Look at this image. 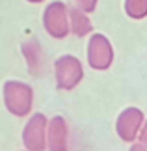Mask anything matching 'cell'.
Listing matches in <instances>:
<instances>
[{"instance_id": "cell-7", "label": "cell", "mask_w": 147, "mask_h": 151, "mask_svg": "<svg viewBox=\"0 0 147 151\" xmlns=\"http://www.w3.org/2000/svg\"><path fill=\"white\" fill-rule=\"evenodd\" d=\"M69 127L62 116H54L47 121V149L49 151H67Z\"/></svg>"}, {"instance_id": "cell-12", "label": "cell", "mask_w": 147, "mask_h": 151, "mask_svg": "<svg viewBox=\"0 0 147 151\" xmlns=\"http://www.w3.org/2000/svg\"><path fill=\"white\" fill-rule=\"evenodd\" d=\"M138 140H140V142H145V144H147V119H143L142 127H140V132H138Z\"/></svg>"}, {"instance_id": "cell-4", "label": "cell", "mask_w": 147, "mask_h": 151, "mask_svg": "<svg viewBox=\"0 0 147 151\" xmlns=\"http://www.w3.org/2000/svg\"><path fill=\"white\" fill-rule=\"evenodd\" d=\"M87 63L95 71H106L114 63V47L104 34H93L87 43Z\"/></svg>"}, {"instance_id": "cell-10", "label": "cell", "mask_w": 147, "mask_h": 151, "mask_svg": "<svg viewBox=\"0 0 147 151\" xmlns=\"http://www.w3.org/2000/svg\"><path fill=\"white\" fill-rule=\"evenodd\" d=\"M125 13L134 21L147 17V0H125Z\"/></svg>"}, {"instance_id": "cell-13", "label": "cell", "mask_w": 147, "mask_h": 151, "mask_svg": "<svg viewBox=\"0 0 147 151\" xmlns=\"http://www.w3.org/2000/svg\"><path fill=\"white\" fill-rule=\"evenodd\" d=\"M131 151H147V144L145 142H132Z\"/></svg>"}, {"instance_id": "cell-2", "label": "cell", "mask_w": 147, "mask_h": 151, "mask_svg": "<svg viewBox=\"0 0 147 151\" xmlns=\"http://www.w3.org/2000/svg\"><path fill=\"white\" fill-rule=\"evenodd\" d=\"M54 78L58 90L69 91L75 90L84 78V67L82 62L73 54H63L54 62Z\"/></svg>"}, {"instance_id": "cell-11", "label": "cell", "mask_w": 147, "mask_h": 151, "mask_svg": "<svg viewBox=\"0 0 147 151\" xmlns=\"http://www.w3.org/2000/svg\"><path fill=\"white\" fill-rule=\"evenodd\" d=\"M76 2V8H80L82 11H86V13H93V11L97 9V2L99 0H75Z\"/></svg>"}, {"instance_id": "cell-5", "label": "cell", "mask_w": 147, "mask_h": 151, "mask_svg": "<svg viewBox=\"0 0 147 151\" xmlns=\"http://www.w3.org/2000/svg\"><path fill=\"white\" fill-rule=\"evenodd\" d=\"M47 116L34 114L22 129V144L28 151H45L47 149Z\"/></svg>"}, {"instance_id": "cell-3", "label": "cell", "mask_w": 147, "mask_h": 151, "mask_svg": "<svg viewBox=\"0 0 147 151\" xmlns=\"http://www.w3.org/2000/svg\"><path fill=\"white\" fill-rule=\"evenodd\" d=\"M43 26L47 34L54 39H63L69 34V13H67V6L56 0L50 2L43 11Z\"/></svg>"}, {"instance_id": "cell-1", "label": "cell", "mask_w": 147, "mask_h": 151, "mask_svg": "<svg viewBox=\"0 0 147 151\" xmlns=\"http://www.w3.org/2000/svg\"><path fill=\"white\" fill-rule=\"evenodd\" d=\"M4 106L17 118H26L34 106V90L21 80H8L2 88Z\"/></svg>"}, {"instance_id": "cell-8", "label": "cell", "mask_w": 147, "mask_h": 151, "mask_svg": "<svg viewBox=\"0 0 147 151\" xmlns=\"http://www.w3.org/2000/svg\"><path fill=\"white\" fill-rule=\"evenodd\" d=\"M67 13H69V32H73L76 37L90 36L93 24L86 11H82L80 8H67Z\"/></svg>"}, {"instance_id": "cell-14", "label": "cell", "mask_w": 147, "mask_h": 151, "mask_svg": "<svg viewBox=\"0 0 147 151\" xmlns=\"http://www.w3.org/2000/svg\"><path fill=\"white\" fill-rule=\"evenodd\" d=\"M26 2H30V4H39V2H43V0H26Z\"/></svg>"}, {"instance_id": "cell-6", "label": "cell", "mask_w": 147, "mask_h": 151, "mask_svg": "<svg viewBox=\"0 0 147 151\" xmlns=\"http://www.w3.org/2000/svg\"><path fill=\"white\" fill-rule=\"evenodd\" d=\"M143 112L136 106H128L117 116L115 121V132L119 134L123 142H134L138 138L140 127L143 123Z\"/></svg>"}, {"instance_id": "cell-9", "label": "cell", "mask_w": 147, "mask_h": 151, "mask_svg": "<svg viewBox=\"0 0 147 151\" xmlns=\"http://www.w3.org/2000/svg\"><path fill=\"white\" fill-rule=\"evenodd\" d=\"M22 54L26 58V63H28V69L34 77L43 71V52H41V47H39V41L36 39H30L22 45Z\"/></svg>"}]
</instances>
